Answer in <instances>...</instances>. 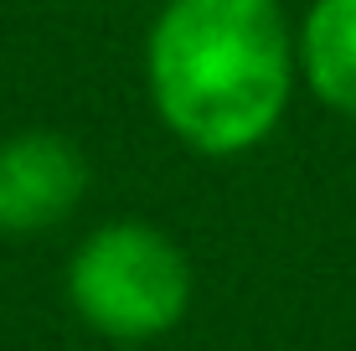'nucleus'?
Masks as SVG:
<instances>
[{"label": "nucleus", "mask_w": 356, "mask_h": 351, "mask_svg": "<svg viewBox=\"0 0 356 351\" xmlns=\"http://www.w3.org/2000/svg\"><path fill=\"white\" fill-rule=\"evenodd\" d=\"M300 42L284 0H165L145 36L155 119L207 161L248 155L284 124Z\"/></svg>", "instance_id": "f257e3e1"}, {"label": "nucleus", "mask_w": 356, "mask_h": 351, "mask_svg": "<svg viewBox=\"0 0 356 351\" xmlns=\"http://www.w3.org/2000/svg\"><path fill=\"white\" fill-rule=\"evenodd\" d=\"M63 289L72 316L93 336L114 346H145L186 320L196 269L186 248L155 222L114 217L83 233V243L67 259Z\"/></svg>", "instance_id": "f03ea898"}, {"label": "nucleus", "mask_w": 356, "mask_h": 351, "mask_svg": "<svg viewBox=\"0 0 356 351\" xmlns=\"http://www.w3.org/2000/svg\"><path fill=\"white\" fill-rule=\"evenodd\" d=\"M88 197V161L57 129H16L0 140V233L36 238L63 227Z\"/></svg>", "instance_id": "7ed1b4c3"}, {"label": "nucleus", "mask_w": 356, "mask_h": 351, "mask_svg": "<svg viewBox=\"0 0 356 351\" xmlns=\"http://www.w3.org/2000/svg\"><path fill=\"white\" fill-rule=\"evenodd\" d=\"M294 42H300V83L325 108L356 119V0H310Z\"/></svg>", "instance_id": "20e7f679"}]
</instances>
